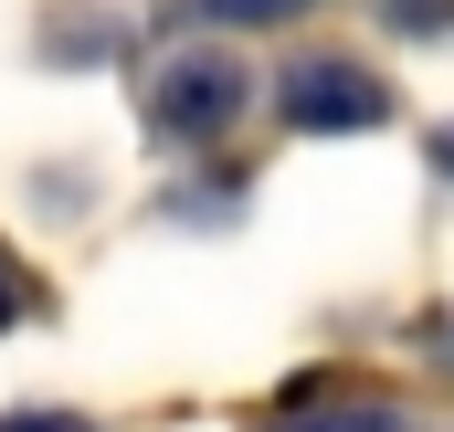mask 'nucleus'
<instances>
[{
	"label": "nucleus",
	"instance_id": "nucleus-5",
	"mask_svg": "<svg viewBox=\"0 0 454 432\" xmlns=\"http://www.w3.org/2000/svg\"><path fill=\"white\" fill-rule=\"evenodd\" d=\"M201 11H212V21H286L296 0H201Z\"/></svg>",
	"mask_w": 454,
	"mask_h": 432
},
{
	"label": "nucleus",
	"instance_id": "nucleus-4",
	"mask_svg": "<svg viewBox=\"0 0 454 432\" xmlns=\"http://www.w3.org/2000/svg\"><path fill=\"white\" fill-rule=\"evenodd\" d=\"M286 432H402L391 412H307V422H286Z\"/></svg>",
	"mask_w": 454,
	"mask_h": 432
},
{
	"label": "nucleus",
	"instance_id": "nucleus-2",
	"mask_svg": "<svg viewBox=\"0 0 454 432\" xmlns=\"http://www.w3.org/2000/svg\"><path fill=\"white\" fill-rule=\"evenodd\" d=\"M243 96H254V85H243L232 53H180V64L148 85V127H159V137H223L232 116H243Z\"/></svg>",
	"mask_w": 454,
	"mask_h": 432
},
{
	"label": "nucleus",
	"instance_id": "nucleus-8",
	"mask_svg": "<svg viewBox=\"0 0 454 432\" xmlns=\"http://www.w3.org/2000/svg\"><path fill=\"white\" fill-rule=\"evenodd\" d=\"M11 306H21V296H11V274H0V327H11Z\"/></svg>",
	"mask_w": 454,
	"mask_h": 432
},
{
	"label": "nucleus",
	"instance_id": "nucleus-7",
	"mask_svg": "<svg viewBox=\"0 0 454 432\" xmlns=\"http://www.w3.org/2000/svg\"><path fill=\"white\" fill-rule=\"evenodd\" d=\"M434 169H444V180H454V127H444V137H434Z\"/></svg>",
	"mask_w": 454,
	"mask_h": 432
},
{
	"label": "nucleus",
	"instance_id": "nucleus-3",
	"mask_svg": "<svg viewBox=\"0 0 454 432\" xmlns=\"http://www.w3.org/2000/svg\"><path fill=\"white\" fill-rule=\"evenodd\" d=\"M391 32H412V42H434V32H454V0H370Z\"/></svg>",
	"mask_w": 454,
	"mask_h": 432
},
{
	"label": "nucleus",
	"instance_id": "nucleus-1",
	"mask_svg": "<svg viewBox=\"0 0 454 432\" xmlns=\"http://www.w3.org/2000/svg\"><path fill=\"white\" fill-rule=\"evenodd\" d=\"M275 116L307 127V137H348V127H380L391 116V85L370 64H348V53H307V64L275 74Z\"/></svg>",
	"mask_w": 454,
	"mask_h": 432
},
{
	"label": "nucleus",
	"instance_id": "nucleus-6",
	"mask_svg": "<svg viewBox=\"0 0 454 432\" xmlns=\"http://www.w3.org/2000/svg\"><path fill=\"white\" fill-rule=\"evenodd\" d=\"M0 432H96V422H74V412H11Z\"/></svg>",
	"mask_w": 454,
	"mask_h": 432
}]
</instances>
